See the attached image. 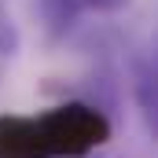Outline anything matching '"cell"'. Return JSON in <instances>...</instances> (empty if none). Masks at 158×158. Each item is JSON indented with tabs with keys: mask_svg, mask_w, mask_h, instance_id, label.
Here are the masks:
<instances>
[{
	"mask_svg": "<svg viewBox=\"0 0 158 158\" xmlns=\"http://www.w3.org/2000/svg\"><path fill=\"white\" fill-rule=\"evenodd\" d=\"M132 0H33L37 22L48 37H66L81 19L88 15H118Z\"/></svg>",
	"mask_w": 158,
	"mask_h": 158,
	"instance_id": "6da1fadb",
	"label": "cell"
},
{
	"mask_svg": "<svg viewBox=\"0 0 158 158\" xmlns=\"http://www.w3.org/2000/svg\"><path fill=\"white\" fill-rule=\"evenodd\" d=\"M0 158H48L37 114H0Z\"/></svg>",
	"mask_w": 158,
	"mask_h": 158,
	"instance_id": "7a4b0ae2",
	"label": "cell"
},
{
	"mask_svg": "<svg viewBox=\"0 0 158 158\" xmlns=\"http://www.w3.org/2000/svg\"><path fill=\"white\" fill-rule=\"evenodd\" d=\"M132 96H136L140 118H143V125H147L151 140H158V59H147V63L136 70Z\"/></svg>",
	"mask_w": 158,
	"mask_h": 158,
	"instance_id": "3957f363",
	"label": "cell"
},
{
	"mask_svg": "<svg viewBox=\"0 0 158 158\" xmlns=\"http://www.w3.org/2000/svg\"><path fill=\"white\" fill-rule=\"evenodd\" d=\"M15 48H19V30H15V22H11L7 0H0V59L15 55Z\"/></svg>",
	"mask_w": 158,
	"mask_h": 158,
	"instance_id": "277c9868",
	"label": "cell"
},
{
	"mask_svg": "<svg viewBox=\"0 0 158 158\" xmlns=\"http://www.w3.org/2000/svg\"><path fill=\"white\" fill-rule=\"evenodd\" d=\"M92 158H110V155H92Z\"/></svg>",
	"mask_w": 158,
	"mask_h": 158,
	"instance_id": "5b68a950",
	"label": "cell"
}]
</instances>
